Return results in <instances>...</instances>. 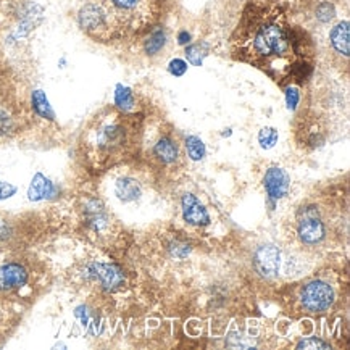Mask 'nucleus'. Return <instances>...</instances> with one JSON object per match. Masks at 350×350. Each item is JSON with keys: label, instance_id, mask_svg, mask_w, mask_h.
<instances>
[{"label": "nucleus", "instance_id": "9b49d317", "mask_svg": "<svg viewBox=\"0 0 350 350\" xmlns=\"http://www.w3.org/2000/svg\"><path fill=\"white\" fill-rule=\"evenodd\" d=\"M255 268L265 278L275 276L280 268V250L273 245H263L255 255Z\"/></svg>", "mask_w": 350, "mask_h": 350}, {"label": "nucleus", "instance_id": "a211bd4d", "mask_svg": "<svg viewBox=\"0 0 350 350\" xmlns=\"http://www.w3.org/2000/svg\"><path fill=\"white\" fill-rule=\"evenodd\" d=\"M184 146H186V152L191 160L199 161L205 157V146L204 142H202V139H199L197 136H187Z\"/></svg>", "mask_w": 350, "mask_h": 350}, {"label": "nucleus", "instance_id": "dca6fc26", "mask_svg": "<svg viewBox=\"0 0 350 350\" xmlns=\"http://www.w3.org/2000/svg\"><path fill=\"white\" fill-rule=\"evenodd\" d=\"M165 42H167V36H165V31L161 28H154L147 36L146 40V52L147 55H155L159 53L161 49H163Z\"/></svg>", "mask_w": 350, "mask_h": 350}, {"label": "nucleus", "instance_id": "ddd939ff", "mask_svg": "<svg viewBox=\"0 0 350 350\" xmlns=\"http://www.w3.org/2000/svg\"><path fill=\"white\" fill-rule=\"evenodd\" d=\"M331 47L334 49L339 55L349 57V23L342 21V23L336 25L329 34Z\"/></svg>", "mask_w": 350, "mask_h": 350}, {"label": "nucleus", "instance_id": "f3484780", "mask_svg": "<svg viewBox=\"0 0 350 350\" xmlns=\"http://www.w3.org/2000/svg\"><path fill=\"white\" fill-rule=\"evenodd\" d=\"M115 104H116V109L121 111H131L134 109V104H136V98H134V94L131 89L123 88V86L116 88Z\"/></svg>", "mask_w": 350, "mask_h": 350}, {"label": "nucleus", "instance_id": "1a4fd4ad", "mask_svg": "<svg viewBox=\"0 0 350 350\" xmlns=\"http://www.w3.org/2000/svg\"><path fill=\"white\" fill-rule=\"evenodd\" d=\"M183 217L192 226H207L210 224V215L207 208L200 204L194 194H184L181 199Z\"/></svg>", "mask_w": 350, "mask_h": 350}, {"label": "nucleus", "instance_id": "9d476101", "mask_svg": "<svg viewBox=\"0 0 350 350\" xmlns=\"http://www.w3.org/2000/svg\"><path fill=\"white\" fill-rule=\"evenodd\" d=\"M28 281V271L20 263L0 265V291L18 289Z\"/></svg>", "mask_w": 350, "mask_h": 350}, {"label": "nucleus", "instance_id": "20e7f679", "mask_svg": "<svg viewBox=\"0 0 350 350\" xmlns=\"http://www.w3.org/2000/svg\"><path fill=\"white\" fill-rule=\"evenodd\" d=\"M294 221L295 236H297L300 244L317 247L325 242L327 236V226L321 208L317 204L302 205L295 213Z\"/></svg>", "mask_w": 350, "mask_h": 350}, {"label": "nucleus", "instance_id": "aec40b11", "mask_svg": "<svg viewBox=\"0 0 350 350\" xmlns=\"http://www.w3.org/2000/svg\"><path fill=\"white\" fill-rule=\"evenodd\" d=\"M207 52H208L207 44H204V42H202V44H191V46L186 49V57L192 65L200 66L202 60H204V57L207 55Z\"/></svg>", "mask_w": 350, "mask_h": 350}, {"label": "nucleus", "instance_id": "a878e982", "mask_svg": "<svg viewBox=\"0 0 350 350\" xmlns=\"http://www.w3.org/2000/svg\"><path fill=\"white\" fill-rule=\"evenodd\" d=\"M16 192V189L10 184L7 183H0V199H7V197L13 196Z\"/></svg>", "mask_w": 350, "mask_h": 350}, {"label": "nucleus", "instance_id": "412c9836", "mask_svg": "<svg viewBox=\"0 0 350 350\" xmlns=\"http://www.w3.org/2000/svg\"><path fill=\"white\" fill-rule=\"evenodd\" d=\"M258 141L262 144L263 149H271L278 141V131L273 128H265L258 134Z\"/></svg>", "mask_w": 350, "mask_h": 350}, {"label": "nucleus", "instance_id": "423d86ee", "mask_svg": "<svg viewBox=\"0 0 350 350\" xmlns=\"http://www.w3.org/2000/svg\"><path fill=\"white\" fill-rule=\"evenodd\" d=\"M150 163L163 172L178 170L183 163L181 144L173 131H160L149 147Z\"/></svg>", "mask_w": 350, "mask_h": 350}, {"label": "nucleus", "instance_id": "4be33fe9", "mask_svg": "<svg viewBox=\"0 0 350 350\" xmlns=\"http://www.w3.org/2000/svg\"><path fill=\"white\" fill-rule=\"evenodd\" d=\"M297 349H331V345L320 338H308L300 340Z\"/></svg>", "mask_w": 350, "mask_h": 350}, {"label": "nucleus", "instance_id": "bb28decb", "mask_svg": "<svg viewBox=\"0 0 350 350\" xmlns=\"http://www.w3.org/2000/svg\"><path fill=\"white\" fill-rule=\"evenodd\" d=\"M8 236H10V228L3 221H0V239H7Z\"/></svg>", "mask_w": 350, "mask_h": 350}, {"label": "nucleus", "instance_id": "cd10ccee", "mask_svg": "<svg viewBox=\"0 0 350 350\" xmlns=\"http://www.w3.org/2000/svg\"><path fill=\"white\" fill-rule=\"evenodd\" d=\"M187 42H189V34L187 33L179 34V44H187Z\"/></svg>", "mask_w": 350, "mask_h": 350}, {"label": "nucleus", "instance_id": "4468645a", "mask_svg": "<svg viewBox=\"0 0 350 350\" xmlns=\"http://www.w3.org/2000/svg\"><path fill=\"white\" fill-rule=\"evenodd\" d=\"M116 196H118L120 200L123 202H133L141 197V186L136 179L133 178H121L118 179L115 187Z\"/></svg>", "mask_w": 350, "mask_h": 350}, {"label": "nucleus", "instance_id": "0eeeda50", "mask_svg": "<svg viewBox=\"0 0 350 350\" xmlns=\"http://www.w3.org/2000/svg\"><path fill=\"white\" fill-rule=\"evenodd\" d=\"M89 276L92 280L100 282V286L104 287L105 291H118L121 286L124 284V276L123 271L120 270L115 265H104V263H94L91 268H89Z\"/></svg>", "mask_w": 350, "mask_h": 350}, {"label": "nucleus", "instance_id": "2eb2a0df", "mask_svg": "<svg viewBox=\"0 0 350 350\" xmlns=\"http://www.w3.org/2000/svg\"><path fill=\"white\" fill-rule=\"evenodd\" d=\"M55 194V186L42 176V174H36V178L33 179V184L29 187V199L31 200H40V199H47V197H52Z\"/></svg>", "mask_w": 350, "mask_h": 350}, {"label": "nucleus", "instance_id": "5701e85b", "mask_svg": "<svg viewBox=\"0 0 350 350\" xmlns=\"http://www.w3.org/2000/svg\"><path fill=\"white\" fill-rule=\"evenodd\" d=\"M13 126H15V123H13L12 116L5 110H0V136L12 133Z\"/></svg>", "mask_w": 350, "mask_h": 350}, {"label": "nucleus", "instance_id": "f03ea898", "mask_svg": "<svg viewBox=\"0 0 350 350\" xmlns=\"http://www.w3.org/2000/svg\"><path fill=\"white\" fill-rule=\"evenodd\" d=\"M142 115L111 109L89 133V149L100 163L115 165L133 159L142 147Z\"/></svg>", "mask_w": 350, "mask_h": 350}, {"label": "nucleus", "instance_id": "f257e3e1", "mask_svg": "<svg viewBox=\"0 0 350 350\" xmlns=\"http://www.w3.org/2000/svg\"><path fill=\"white\" fill-rule=\"evenodd\" d=\"M305 44L280 5L249 3L231 36V55L286 86L310 75L312 51Z\"/></svg>", "mask_w": 350, "mask_h": 350}, {"label": "nucleus", "instance_id": "f8f14e48", "mask_svg": "<svg viewBox=\"0 0 350 350\" xmlns=\"http://www.w3.org/2000/svg\"><path fill=\"white\" fill-rule=\"evenodd\" d=\"M84 215H86V221L92 231L100 232L109 226V215H107L104 205L96 199L88 202L86 208H84Z\"/></svg>", "mask_w": 350, "mask_h": 350}, {"label": "nucleus", "instance_id": "393cba45", "mask_svg": "<svg viewBox=\"0 0 350 350\" xmlns=\"http://www.w3.org/2000/svg\"><path fill=\"white\" fill-rule=\"evenodd\" d=\"M299 100H300V94L297 89L295 88L289 89V91H287V105H289V109H295L299 104Z\"/></svg>", "mask_w": 350, "mask_h": 350}, {"label": "nucleus", "instance_id": "39448f33", "mask_svg": "<svg viewBox=\"0 0 350 350\" xmlns=\"http://www.w3.org/2000/svg\"><path fill=\"white\" fill-rule=\"evenodd\" d=\"M297 302L305 313H310V315L325 313L336 302L334 286L325 280H312L305 282L299 289Z\"/></svg>", "mask_w": 350, "mask_h": 350}, {"label": "nucleus", "instance_id": "b1692460", "mask_svg": "<svg viewBox=\"0 0 350 350\" xmlns=\"http://www.w3.org/2000/svg\"><path fill=\"white\" fill-rule=\"evenodd\" d=\"M168 70L170 73L174 76H183L187 71V64L186 62L179 60V58H174V60H172V64H170Z\"/></svg>", "mask_w": 350, "mask_h": 350}, {"label": "nucleus", "instance_id": "6e6552de", "mask_svg": "<svg viewBox=\"0 0 350 350\" xmlns=\"http://www.w3.org/2000/svg\"><path fill=\"white\" fill-rule=\"evenodd\" d=\"M263 184L270 199L280 200L284 196H287V192L291 189V178L282 168L271 167L265 173Z\"/></svg>", "mask_w": 350, "mask_h": 350}, {"label": "nucleus", "instance_id": "6ab92c4d", "mask_svg": "<svg viewBox=\"0 0 350 350\" xmlns=\"http://www.w3.org/2000/svg\"><path fill=\"white\" fill-rule=\"evenodd\" d=\"M33 109L36 113L44 116V118L53 120V113H52L51 107H49V102L42 91H36L33 94Z\"/></svg>", "mask_w": 350, "mask_h": 350}, {"label": "nucleus", "instance_id": "7ed1b4c3", "mask_svg": "<svg viewBox=\"0 0 350 350\" xmlns=\"http://www.w3.org/2000/svg\"><path fill=\"white\" fill-rule=\"evenodd\" d=\"M97 2L104 8L110 34H149L159 23L161 15V0H97Z\"/></svg>", "mask_w": 350, "mask_h": 350}]
</instances>
